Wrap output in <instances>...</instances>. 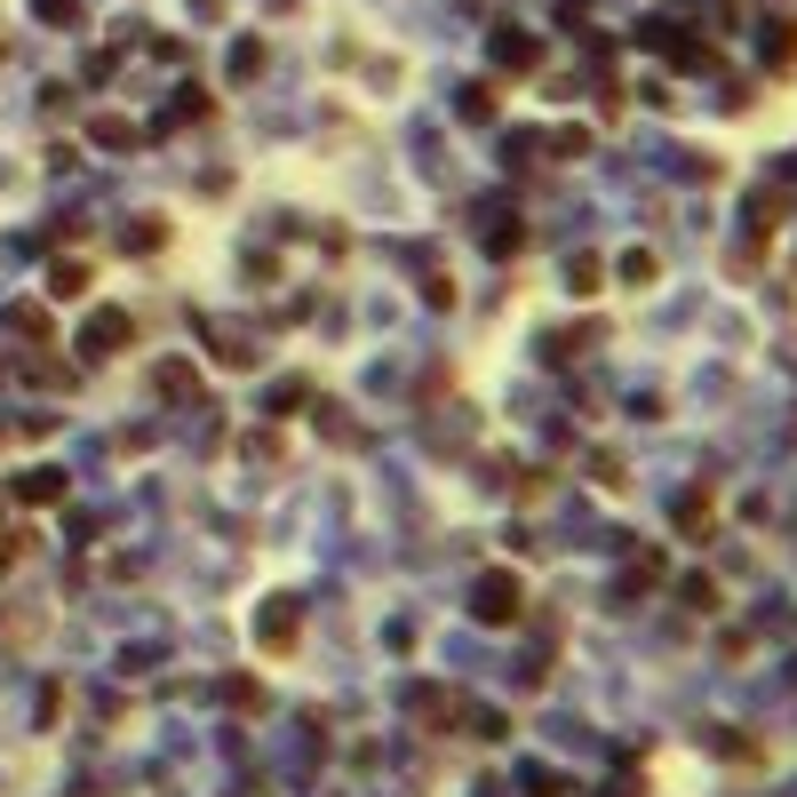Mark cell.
Returning a JSON list of instances; mask_svg holds the SVG:
<instances>
[{"instance_id":"6da1fadb","label":"cell","mask_w":797,"mask_h":797,"mask_svg":"<svg viewBox=\"0 0 797 797\" xmlns=\"http://www.w3.org/2000/svg\"><path fill=\"white\" fill-rule=\"evenodd\" d=\"M471 614H479L487 630H511V622L526 614V582H518L511 567H487V575L471 582Z\"/></svg>"},{"instance_id":"7a4b0ae2","label":"cell","mask_w":797,"mask_h":797,"mask_svg":"<svg viewBox=\"0 0 797 797\" xmlns=\"http://www.w3.org/2000/svg\"><path fill=\"white\" fill-rule=\"evenodd\" d=\"M295 638H304V614H295V598L255 607V646H263V654H295Z\"/></svg>"},{"instance_id":"3957f363","label":"cell","mask_w":797,"mask_h":797,"mask_svg":"<svg viewBox=\"0 0 797 797\" xmlns=\"http://www.w3.org/2000/svg\"><path fill=\"white\" fill-rule=\"evenodd\" d=\"M128 343H137V319H128V312H88L80 359H112V351H128Z\"/></svg>"},{"instance_id":"277c9868","label":"cell","mask_w":797,"mask_h":797,"mask_svg":"<svg viewBox=\"0 0 797 797\" xmlns=\"http://www.w3.org/2000/svg\"><path fill=\"white\" fill-rule=\"evenodd\" d=\"M494 64L503 73H543V41L535 32H494Z\"/></svg>"},{"instance_id":"5b68a950","label":"cell","mask_w":797,"mask_h":797,"mask_svg":"<svg viewBox=\"0 0 797 797\" xmlns=\"http://www.w3.org/2000/svg\"><path fill=\"white\" fill-rule=\"evenodd\" d=\"M152 391H160V398H199V368H192V359H160Z\"/></svg>"},{"instance_id":"8992f818","label":"cell","mask_w":797,"mask_h":797,"mask_svg":"<svg viewBox=\"0 0 797 797\" xmlns=\"http://www.w3.org/2000/svg\"><path fill=\"white\" fill-rule=\"evenodd\" d=\"M88 144H96V152H137V144H144V128H137V120H120V112H105V120L88 128Z\"/></svg>"},{"instance_id":"52a82bcc","label":"cell","mask_w":797,"mask_h":797,"mask_svg":"<svg viewBox=\"0 0 797 797\" xmlns=\"http://www.w3.org/2000/svg\"><path fill=\"white\" fill-rule=\"evenodd\" d=\"M678 535H694V543L718 535V503L710 494H678Z\"/></svg>"},{"instance_id":"ba28073f","label":"cell","mask_w":797,"mask_h":797,"mask_svg":"<svg viewBox=\"0 0 797 797\" xmlns=\"http://www.w3.org/2000/svg\"><path fill=\"white\" fill-rule=\"evenodd\" d=\"M17 503H32V511L64 503V471H24V479H17Z\"/></svg>"},{"instance_id":"9c48e42d","label":"cell","mask_w":797,"mask_h":797,"mask_svg":"<svg viewBox=\"0 0 797 797\" xmlns=\"http://www.w3.org/2000/svg\"><path fill=\"white\" fill-rule=\"evenodd\" d=\"M782 216H789V192H757V199H750V231H757V240H774Z\"/></svg>"},{"instance_id":"30bf717a","label":"cell","mask_w":797,"mask_h":797,"mask_svg":"<svg viewBox=\"0 0 797 797\" xmlns=\"http://www.w3.org/2000/svg\"><path fill=\"white\" fill-rule=\"evenodd\" d=\"M766 64H774V73H789V64H797V17H774V24H766Z\"/></svg>"},{"instance_id":"8fae6325","label":"cell","mask_w":797,"mask_h":797,"mask_svg":"<svg viewBox=\"0 0 797 797\" xmlns=\"http://www.w3.org/2000/svg\"><path fill=\"white\" fill-rule=\"evenodd\" d=\"M208 336H216V359L223 368H255V351H248V336H231L223 319H208Z\"/></svg>"},{"instance_id":"7c38bea8","label":"cell","mask_w":797,"mask_h":797,"mask_svg":"<svg viewBox=\"0 0 797 797\" xmlns=\"http://www.w3.org/2000/svg\"><path fill=\"white\" fill-rule=\"evenodd\" d=\"M654 280H662V255L654 248H630L622 255V287H654Z\"/></svg>"},{"instance_id":"4fadbf2b","label":"cell","mask_w":797,"mask_h":797,"mask_svg":"<svg viewBox=\"0 0 797 797\" xmlns=\"http://www.w3.org/2000/svg\"><path fill=\"white\" fill-rule=\"evenodd\" d=\"M263 64H272V48H263V41H240V48H231V80H255Z\"/></svg>"},{"instance_id":"5bb4252c","label":"cell","mask_w":797,"mask_h":797,"mask_svg":"<svg viewBox=\"0 0 797 797\" xmlns=\"http://www.w3.org/2000/svg\"><path fill=\"white\" fill-rule=\"evenodd\" d=\"M223 702H231V710H263L272 694H263V678H231V686H223Z\"/></svg>"},{"instance_id":"9a60e30c","label":"cell","mask_w":797,"mask_h":797,"mask_svg":"<svg viewBox=\"0 0 797 797\" xmlns=\"http://www.w3.org/2000/svg\"><path fill=\"white\" fill-rule=\"evenodd\" d=\"M9 327H17V336H32V343H48V312H41V304H17Z\"/></svg>"},{"instance_id":"2e32d148","label":"cell","mask_w":797,"mask_h":797,"mask_svg":"<svg viewBox=\"0 0 797 797\" xmlns=\"http://www.w3.org/2000/svg\"><path fill=\"white\" fill-rule=\"evenodd\" d=\"M567 287H575V295H598V255H567Z\"/></svg>"},{"instance_id":"e0dca14e","label":"cell","mask_w":797,"mask_h":797,"mask_svg":"<svg viewBox=\"0 0 797 797\" xmlns=\"http://www.w3.org/2000/svg\"><path fill=\"white\" fill-rule=\"evenodd\" d=\"M176 120H208V96H199V88H176V112L160 120V128H176Z\"/></svg>"},{"instance_id":"ac0fdd59","label":"cell","mask_w":797,"mask_h":797,"mask_svg":"<svg viewBox=\"0 0 797 797\" xmlns=\"http://www.w3.org/2000/svg\"><path fill=\"white\" fill-rule=\"evenodd\" d=\"M48 295H88V272H80V263H56V272H48Z\"/></svg>"},{"instance_id":"d6986e66","label":"cell","mask_w":797,"mask_h":797,"mask_svg":"<svg viewBox=\"0 0 797 797\" xmlns=\"http://www.w3.org/2000/svg\"><path fill=\"white\" fill-rule=\"evenodd\" d=\"M686 607H702V614H718V582H710V575H686Z\"/></svg>"},{"instance_id":"ffe728a7","label":"cell","mask_w":797,"mask_h":797,"mask_svg":"<svg viewBox=\"0 0 797 797\" xmlns=\"http://www.w3.org/2000/svg\"><path fill=\"white\" fill-rule=\"evenodd\" d=\"M662 582V550H638V567H630V590H654Z\"/></svg>"},{"instance_id":"44dd1931","label":"cell","mask_w":797,"mask_h":797,"mask_svg":"<svg viewBox=\"0 0 797 797\" xmlns=\"http://www.w3.org/2000/svg\"><path fill=\"white\" fill-rule=\"evenodd\" d=\"M32 17H48V24H80V0H32Z\"/></svg>"},{"instance_id":"7402d4cb","label":"cell","mask_w":797,"mask_h":797,"mask_svg":"<svg viewBox=\"0 0 797 797\" xmlns=\"http://www.w3.org/2000/svg\"><path fill=\"white\" fill-rule=\"evenodd\" d=\"M550 152H558V160H582V152H590V137H582V128H558Z\"/></svg>"},{"instance_id":"603a6c76","label":"cell","mask_w":797,"mask_h":797,"mask_svg":"<svg viewBox=\"0 0 797 797\" xmlns=\"http://www.w3.org/2000/svg\"><path fill=\"white\" fill-rule=\"evenodd\" d=\"M160 240H168V223H160V216H144L137 231H128V248H160Z\"/></svg>"},{"instance_id":"cb8c5ba5","label":"cell","mask_w":797,"mask_h":797,"mask_svg":"<svg viewBox=\"0 0 797 797\" xmlns=\"http://www.w3.org/2000/svg\"><path fill=\"white\" fill-rule=\"evenodd\" d=\"M24 375H32V383H41V391H56V383H73V375H64V368H56V359H32V368H24Z\"/></svg>"},{"instance_id":"d4e9b609","label":"cell","mask_w":797,"mask_h":797,"mask_svg":"<svg viewBox=\"0 0 797 797\" xmlns=\"http://www.w3.org/2000/svg\"><path fill=\"white\" fill-rule=\"evenodd\" d=\"M24 543H32V535H0V575H9L17 558H24Z\"/></svg>"},{"instance_id":"484cf974","label":"cell","mask_w":797,"mask_h":797,"mask_svg":"<svg viewBox=\"0 0 797 797\" xmlns=\"http://www.w3.org/2000/svg\"><path fill=\"white\" fill-rule=\"evenodd\" d=\"M0 64H9V41H0Z\"/></svg>"},{"instance_id":"4316f807","label":"cell","mask_w":797,"mask_h":797,"mask_svg":"<svg viewBox=\"0 0 797 797\" xmlns=\"http://www.w3.org/2000/svg\"><path fill=\"white\" fill-rule=\"evenodd\" d=\"M0 439H9V423H0Z\"/></svg>"}]
</instances>
